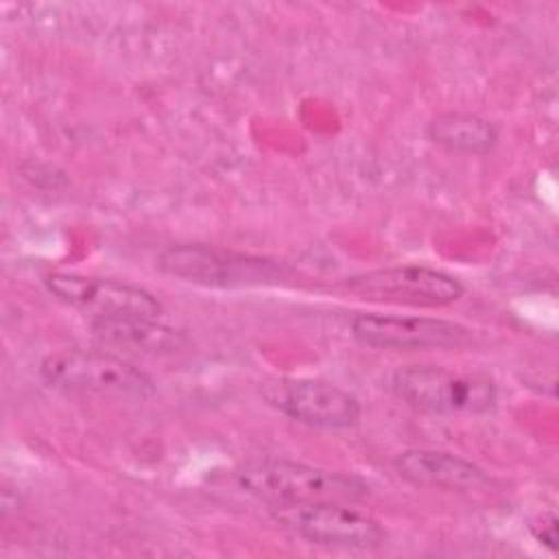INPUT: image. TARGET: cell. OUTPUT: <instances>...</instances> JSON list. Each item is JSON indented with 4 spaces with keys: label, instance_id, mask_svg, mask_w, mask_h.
<instances>
[{
    "label": "cell",
    "instance_id": "4",
    "mask_svg": "<svg viewBox=\"0 0 559 559\" xmlns=\"http://www.w3.org/2000/svg\"><path fill=\"white\" fill-rule=\"evenodd\" d=\"M393 389L408 406L441 415H480L496 406L493 380L483 373H461L439 365H408L395 371Z\"/></svg>",
    "mask_w": 559,
    "mask_h": 559
},
{
    "label": "cell",
    "instance_id": "12",
    "mask_svg": "<svg viewBox=\"0 0 559 559\" xmlns=\"http://www.w3.org/2000/svg\"><path fill=\"white\" fill-rule=\"evenodd\" d=\"M428 138L452 153L485 155L496 146L498 131L476 114L445 111L428 124Z\"/></svg>",
    "mask_w": 559,
    "mask_h": 559
},
{
    "label": "cell",
    "instance_id": "1",
    "mask_svg": "<svg viewBox=\"0 0 559 559\" xmlns=\"http://www.w3.org/2000/svg\"><path fill=\"white\" fill-rule=\"evenodd\" d=\"M238 483L251 496L269 504L306 502H358L369 485L354 476L301 461L255 459L238 469Z\"/></svg>",
    "mask_w": 559,
    "mask_h": 559
},
{
    "label": "cell",
    "instance_id": "5",
    "mask_svg": "<svg viewBox=\"0 0 559 559\" xmlns=\"http://www.w3.org/2000/svg\"><path fill=\"white\" fill-rule=\"evenodd\" d=\"M271 515L282 528L328 548L367 550L380 546L386 535L378 520L347 502L271 504Z\"/></svg>",
    "mask_w": 559,
    "mask_h": 559
},
{
    "label": "cell",
    "instance_id": "2",
    "mask_svg": "<svg viewBox=\"0 0 559 559\" xmlns=\"http://www.w3.org/2000/svg\"><path fill=\"white\" fill-rule=\"evenodd\" d=\"M157 266L175 280L205 288L269 286L282 282L286 275V269L271 258L203 242L166 247L157 258Z\"/></svg>",
    "mask_w": 559,
    "mask_h": 559
},
{
    "label": "cell",
    "instance_id": "6",
    "mask_svg": "<svg viewBox=\"0 0 559 559\" xmlns=\"http://www.w3.org/2000/svg\"><path fill=\"white\" fill-rule=\"evenodd\" d=\"M343 286L352 295L367 301L419 308H443L463 295V284L454 275L424 264H400L365 271L347 277Z\"/></svg>",
    "mask_w": 559,
    "mask_h": 559
},
{
    "label": "cell",
    "instance_id": "8",
    "mask_svg": "<svg viewBox=\"0 0 559 559\" xmlns=\"http://www.w3.org/2000/svg\"><path fill=\"white\" fill-rule=\"evenodd\" d=\"M48 293L94 319L103 317H155L162 314L159 299L142 286L81 273L44 275Z\"/></svg>",
    "mask_w": 559,
    "mask_h": 559
},
{
    "label": "cell",
    "instance_id": "9",
    "mask_svg": "<svg viewBox=\"0 0 559 559\" xmlns=\"http://www.w3.org/2000/svg\"><path fill=\"white\" fill-rule=\"evenodd\" d=\"M352 334L362 345L400 352L461 347L469 341V330L456 321L382 312L356 314L352 319Z\"/></svg>",
    "mask_w": 559,
    "mask_h": 559
},
{
    "label": "cell",
    "instance_id": "7",
    "mask_svg": "<svg viewBox=\"0 0 559 559\" xmlns=\"http://www.w3.org/2000/svg\"><path fill=\"white\" fill-rule=\"evenodd\" d=\"M264 397L286 417L314 428L343 430L360 419V402L338 384L314 378H288L264 384Z\"/></svg>",
    "mask_w": 559,
    "mask_h": 559
},
{
    "label": "cell",
    "instance_id": "3",
    "mask_svg": "<svg viewBox=\"0 0 559 559\" xmlns=\"http://www.w3.org/2000/svg\"><path fill=\"white\" fill-rule=\"evenodd\" d=\"M39 373L52 389L100 395L148 397L155 391L153 380L133 362L105 349H61L48 354Z\"/></svg>",
    "mask_w": 559,
    "mask_h": 559
},
{
    "label": "cell",
    "instance_id": "10",
    "mask_svg": "<svg viewBox=\"0 0 559 559\" xmlns=\"http://www.w3.org/2000/svg\"><path fill=\"white\" fill-rule=\"evenodd\" d=\"M393 467L404 480L432 489L472 491L489 483L483 467L445 450L411 448L393 459Z\"/></svg>",
    "mask_w": 559,
    "mask_h": 559
},
{
    "label": "cell",
    "instance_id": "11",
    "mask_svg": "<svg viewBox=\"0 0 559 559\" xmlns=\"http://www.w3.org/2000/svg\"><path fill=\"white\" fill-rule=\"evenodd\" d=\"M92 334L105 347L124 354L166 356L186 345V334L155 317H103L92 319Z\"/></svg>",
    "mask_w": 559,
    "mask_h": 559
}]
</instances>
